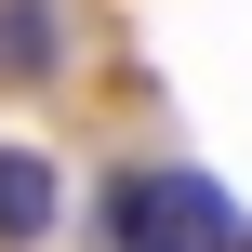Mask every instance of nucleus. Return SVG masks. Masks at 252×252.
Instances as JSON below:
<instances>
[{"label": "nucleus", "mask_w": 252, "mask_h": 252, "mask_svg": "<svg viewBox=\"0 0 252 252\" xmlns=\"http://www.w3.org/2000/svg\"><path fill=\"white\" fill-rule=\"evenodd\" d=\"M106 252H252V213L213 186V173L146 159V173L106 186Z\"/></svg>", "instance_id": "obj_1"}, {"label": "nucleus", "mask_w": 252, "mask_h": 252, "mask_svg": "<svg viewBox=\"0 0 252 252\" xmlns=\"http://www.w3.org/2000/svg\"><path fill=\"white\" fill-rule=\"evenodd\" d=\"M66 80V0H0V93Z\"/></svg>", "instance_id": "obj_2"}, {"label": "nucleus", "mask_w": 252, "mask_h": 252, "mask_svg": "<svg viewBox=\"0 0 252 252\" xmlns=\"http://www.w3.org/2000/svg\"><path fill=\"white\" fill-rule=\"evenodd\" d=\"M0 239L13 252L53 239V159H40V146H0Z\"/></svg>", "instance_id": "obj_3"}]
</instances>
